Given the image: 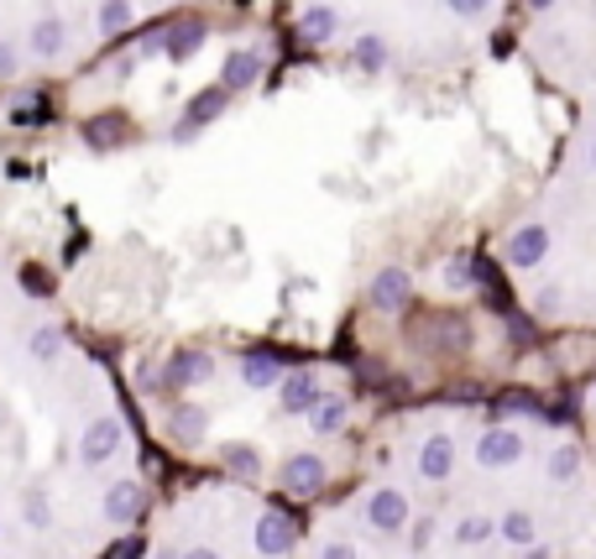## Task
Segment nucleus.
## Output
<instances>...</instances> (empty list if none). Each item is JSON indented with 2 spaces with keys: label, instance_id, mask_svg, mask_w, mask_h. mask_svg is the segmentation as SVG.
<instances>
[{
  "label": "nucleus",
  "instance_id": "1",
  "mask_svg": "<svg viewBox=\"0 0 596 559\" xmlns=\"http://www.w3.org/2000/svg\"><path fill=\"white\" fill-rule=\"evenodd\" d=\"M528 460V434L512 424H492L477 434V465L481 471H512Z\"/></svg>",
  "mask_w": 596,
  "mask_h": 559
},
{
  "label": "nucleus",
  "instance_id": "2",
  "mask_svg": "<svg viewBox=\"0 0 596 559\" xmlns=\"http://www.w3.org/2000/svg\"><path fill=\"white\" fill-rule=\"evenodd\" d=\"M225 105H231V89H225V85H215V89H199V95L188 100L184 120L173 126V141H194V136L205 131L209 120H221V116H225Z\"/></svg>",
  "mask_w": 596,
  "mask_h": 559
},
{
  "label": "nucleus",
  "instance_id": "3",
  "mask_svg": "<svg viewBox=\"0 0 596 559\" xmlns=\"http://www.w3.org/2000/svg\"><path fill=\"white\" fill-rule=\"evenodd\" d=\"M372 308L377 314H403L409 308V298H413V277H409V267H382L372 277Z\"/></svg>",
  "mask_w": 596,
  "mask_h": 559
},
{
  "label": "nucleus",
  "instance_id": "4",
  "mask_svg": "<svg viewBox=\"0 0 596 559\" xmlns=\"http://www.w3.org/2000/svg\"><path fill=\"white\" fill-rule=\"evenodd\" d=\"M409 518H413V502L403 492L377 487V492L367 497V523H372L377 533H398V528H409Z\"/></svg>",
  "mask_w": 596,
  "mask_h": 559
},
{
  "label": "nucleus",
  "instance_id": "5",
  "mask_svg": "<svg viewBox=\"0 0 596 559\" xmlns=\"http://www.w3.org/2000/svg\"><path fill=\"white\" fill-rule=\"evenodd\" d=\"M324 460L309 455V450H299V455L283 460V492L289 497H320L324 492Z\"/></svg>",
  "mask_w": 596,
  "mask_h": 559
},
{
  "label": "nucleus",
  "instance_id": "6",
  "mask_svg": "<svg viewBox=\"0 0 596 559\" xmlns=\"http://www.w3.org/2000/svg\"><path fill=\"white\" fill-rule=\"evenodd\" d=\"M120 444H126L120 419H95V424L85 429V440H79V460H85V465H105V460L120 455Z\"/></svg>",
  "mask_w": 596,
  "mask_h": 559
},
{
  "label": "nucleus",
  "instance_id": "7",
  "mask_svg": "<svg viewBox=\"0 0 596 559\" xmlns=\"http://www.w3.org/2000/svg\"><path fill=\"white\" fill-rule=\"evenodd\" d=\"M293 539H299V528H293L289 512H262L256 518V555L262 559H283L293 549Z\"/></svg>",
  "mask_w": 596,
  "mask_h": 559
},
{
  "label": "nucleus",
  "instance_id": "8",
  "mask_svg": "<svg viewBox=\"0 0 596 559\" xmlns=\"http://www.w3.org/2000/svg\"><path fill=\"white\" fill-rule=\"evenodd\" d=\"M209 372H215L209 351H178V356L168 361V372H163V388H168V392L199 388V382H209Z\"/></svg>",
  "mask_w": 596,
  "mask_h": 559
},
{
  "label": "nucleus",
  "instance_id": "9",
  "mask_svg": "<svg viewBox=\"0 0 596 559\" xmlns=\"http://www.w3.org/2000/svg\"><path fill=\"white\" fill-rule=\"evenodd\" d=\"M419 475L434 481V487L456 475V440H450V434H429V440L419 444Z\"/></svg>",
  "mask_w": 596,
  "mask_h": 559
},
{
  "label": "nucleus",
  "instance_id": "10",
  "mask_svg": "<svg viewBox=\"0 0 596 559\" xmlns=\"http://www.w3.org/2000/svg\"><path fill=\"white\" fill-rule=\"evenodd\" d=\"M262 68H267V58H262L256 48H236V52H225L221 85L231 89V95H241V89H252L256 79H262Z\"/></svg>",
  "mask_w": 596,
  "mask_h": 559
},
{
  "label": "nucleus",
  "instance_id": "11",
  "mask_svg": "<svg viewBox=\"0 0 596 559\" xmlns=\"http://www.w3.org/2000/svg\"><path fill=\"white\" fill-rule=\"evenodd\" d=\"M100 508L110 523H137L141 512H147V492H141V481H116V487L105 492Z\"/></svg>",
  "mask_w": 596,
  "mask_h": 559
},
{
  "label": "nucleus",
  "instance_id": "12",
  "mask_svg": "<svg viewBox=\"0 0 596 559\" xmlns=\"http://www.w3.org/2000/svg\"><path fill=\"white\" fill-rule=\"evenodd\" d=\"M205 37H209V27H205V21H178V27H168V32L157 37V48L168 52L173 63H188L194 52L205 48Z\"/></svg>",
  "mask_w": 596,
  "mask_h": 559
},
{
  "label": "nucleus",
  "instance_id": "13",
  "mask_svg": "<svg viewBox=\"0 0 596 559\" xmlns=\"http://www.w3.org/2000/svg\"><path fill=\"white\" fill-rule=\"evenodd\" d=\"M320 398H324V388L314 382V372H289L283 382H277V403H283V413H309Z\"/></svg>",
  "mask_w": 596,
  "mask_h": 559
},
{
  "label": "nucleus",
  "instance_id": "14",
  "mask_svg": "<svg viewBox=\"0 0 596 559\" xmlns=\"http://www.w3.org/2000/svg\"><path fill=\"white\" fill-rule=\"evenodd\" d=\"M580 173H586V178H580V188L592 194V215H596V116H592V131H586V141H580ZM580 308H596V277H592V288L580 293V304L570 308V320H576Z\"/></svg>",
  "mask_w": 596,
  "mask_h": 559
},
{
  "label": "nucleus",
  "instance_id": "15",
  "mask_svg": "<svg viewBox=\"0 0 596 559\" xmlns=\"http://www.w3.org/2000/svg\"><path fill=\"white\" fill-rule=\"evenodd\" d=\"M283 382V361L267 356V351H246L241 356V388H252V392H267Z\"/></svg>",
  "mask_w": 596,
  "mask_h": 559
},
{
  "label": "nucleus",
  "instance_id": "16",
  "mask_svg": "<svg viewBox=\"0 0 596 559\" xmlns=\"http://www.w3.org/2000/svg\"><path fill=\"white\" fill-rule=\"evenodd\" d=\"M335 32H341V11H335V6H309L304 17H299V37H304L309 48L330 42Z\"/></svg>",
  "mask_w": 596,
  "mask_h": 559
},
{
  "label": "nucleus",
  "instance_id": "17",
  "mask_svg": "<svg viewBox=\"0 0 596 559\" xmlns=\"http://www.w3.org/2000/svg\"><path fill=\"white\" fill-rule=\"evenodd\" d=\"M63 42H69V27H63L58 17L32 21V32H27V48H32V58H58V52H63Z\"/></svg>",
  "mask_w": 596,
  "mask_h": 559
},
{
  "label": "nucleus",
  "instance_id": "18",
  "mask_svg": "<svg viewBox=\"0 0 596 559\" xmlns=\"http://www.w3.org/2000/svg\"><path fill=\"white\" fill-rule=\"evenodd\" d=\"M168 429H173V440L178 444H199L209 434V413L199 403H184V408H173Z\"/></svg>",
  "mask_w": 596,
  "mask_h": 559
},
{
  "label": "nucleus",
  "instance_id": "19",
  "mask_svg": "<svg viewBox=\"0 0 596 559\" xmlns=\"http://www.w3.org/2000/svg\"><path fill=\"white\" fill-rule=\"evenodd\" d=\"M492 533L502 539V523H497L492 512H466V518L456 523V543H460V549H477V543H487Z\"/></svg>",
  "mask_w": 596,
  "mask_h": 559
},
{
  "label": "nucleus",
  "instance_id": "20",
  "mask_svg": "<svg viewBox=\"0 0 596 559\" xmlns=\"http://www.w3.org/2000/svg\"><path fill=\"white\" fill-rule=\"evenodd\" d=\"M85 141L95 147V153H110V147H120V141H126V120H120V116H95L85 126Z\"/></svg>",
  "mask_w": 596,
  "mask_h": 559
},
{
  "label": "nucleus",
  "instance_id": "21",
  "mask_svg": "<svg viewBox=\"0 0 596 559\" xmlns=\"http://www.w3.org/2000/svg\"><path fill=\"white\" fill-rule=\"evenodd\" d=\"M345 398H320V403L309 408V424H314V434H341L345 429Z\"/></svg>",
  "mask_w": 596,
  "mask_h": 559
},
{
  "label": "nucleus",
  "instance_id": "22",
  "mask_svg": "<svg viewBox=\"0 0 596 559\" xmlns=\"http://www.w3.org/2000/svg\"><path fill=\"white\" fill-rule=\"evenodd\" d=\"M27 351H32V361H58V351H63V330H58V324H37L32 335H27Z\"/></svg>",
  "mask_w": 596,
  "mask_h": 559
},
{
  "label": "nucleus",
  "instance_id": "23",
  "mask_svg": "<svg viewBox=\"0 0 596 559\" xmlns=\"http://www.w3.org/2000/svg\"><path fill=\"white\" fill-rule=\"evenodd\" d=\"M21 523L32 528V533H48V528H52V502H48V492H27V497H21Z\"/></svg>",
  "mask_w": 596,
  "mask_h": 559
},
{
  "label": "nucleus",
  "instance_id": "24",
  "mask_svg": "<svg viewBox=\"0 0 596 559\" xmlns=\"http://www.w3.org/2000/svg\"><path fill=\"white\" fill-rule=\"evenodd\" d=\"M100 37H120L131 27V0H100Z\"/></svg>",
  "mask_w": 596,
  "mask_h": 559
},
{
  "label": "nucleus",
  "instance_id": "25",
  "mask_svg": "<svg viewBox=\"0 0 596 559\" xmlns=\"http://www.w3.org/2000/svg\"><path fill=\"white\" fill-rule=\"evenodd\" d=\"M481 272H477V262H471V256H450V262H444L440 267V283L450 293H460V288H471V283H477Z\"/></svg>",
  "mask_w": 596,
  "mask_h": 559
},
{
  "label": "nucleus",
  "instance_id": "26",
  "mask_svg": "<svg viewBox=\"0 0 596 559\" xmlns=\"http://www.w3.org/2000/svg\"><path fill=\"white\" fill-rule=\"evenodd\" d=\"M221 460L231 465V471H241V475H262V455H256V444L231 440V444L221 450Z\"/></svg>",
  "mask_w": 596,
  "mask_h": 559
},
{
  "label": "nucleus",
  "instance_id": "27",
  "mask_svg": "<svg viewBox=\"0 0 596 559\" xmlns=\"http://www.w3.org/2000/svg\"><path fill=\"white\" fill-rule=\"evenodd\" d=\"M356 68L361 73H382V68H388V42H382V37H361L356 42Z\"/></svg>",
  "mask_w": 596,
  "mask_h": 559
},
{
  "label": "nucleus",
  "instance_id": "28",
  "mask_svg": "<svg viewBox=\"0 0 596 559\" xmlns=\"http://www.w3.org/2000/svg\"><path fill=\"white\" fill-rule=\"evenodd\" d=\"M444 11L460 21H481V17H492V0H444Z\"/></svg>",
  "mask_w": 596,
  "mask_h": 559
},
{
  "label": "nucleus",
  "instance_id": "29",
  "mask_svg": "<svg viewBox=\"0 0 596 559\" xmlns=\"http://www.w3.org/2000/svg\"><path fill=\"white\" fill-rule=\"evenodd\" d=\"M21 288L37 293V298H48V293H52V277L42 267H32V262H27V267H21Z\"/></svg>",
  "mask_w": 596,
  "mask_h": 559
},
{
  "label": "nucleus",
  "instance_id": "30",
  "mask_svg": "<svg viewBox=\"0 0 596 559\" xmlns=\"http://www.w3.org/2000/svg\"><path fill=\"white\" fill-rule=\"evenodd\" d=\"M429 539H434V518H419L413 523V549H429Z\"/></svg>",
  "mask_w": 596,
  "mask_h": 559
},
{
  "label": "nucleus",
  "instance_id": "31",
  "mask_svg": "<svg viewBox=\"0 0 596 559\" xmlns=\"http://www.w3.org/2000/svg\"><path fill=\"white\" fill-rule=\"evenodd\" d=\"M141 555H147V543L141 539H120L116 543V559H141Z\"/></svg>",
  "mask_w": 596,
  "mask_h": 559
},
{
  "label": "nucleus",
  "instance_id": "32",
  "mask_svg": "<svg viewBox=\"0 0 596 559\" xmlns=\"http://www.w3.org/2000/svg\"><path fill=\"white\" fill-rule=\"evenodd\" d=\"M0 79H17V48L0 42Z\"/></svg>",
  "mask_w": 596,
  "mask_h": 559
},
{
  "label": "nucleus",
  "instance_id": "33",
  "mask_svg": "<svg viewBox=\"0 0 596 559\" xmlns=\"http://www.w3.org/2000/svg\"><path fill=\"white\" fill-rule=\"evenodd\" d=\"M320 559H356V549H351V543H324Z\"/></svg>",
  "mask_w": 596,
  "mask_h": 559
},
{
  "label": "nucleus",
  "instance_id": "34",
  "mask_svg": "<svg viewBox=\"0 0 596 559\" xmlns=\"http://www.w3.org/2000/svg\"><path fill=\"white\" fill-rule=\"evenodd\" d=\"M37 116H42V100H37V95L32 100H17V120H37Z\"/></svg>",
  "mask_w": 596,
  "mask_h": 559
},
{
  "label": "nucleus",
  "instance_id": "35",
  "mask_svg": "<svg viewBox=\"0 0 596 559\" xmlns=\"http://www.w3.org/2000/svg\"><path fill=\"white\" fill-rule=\"evenodd\" d=\"M184 559H225V555H215V549H205V543H199V549H184Z\"/></svg>",
  "mask_w": 596,
  "mask_h": 559
},
{
  "label": "nucleus",
  "instance_id": "36",
  "mask_svg": "<svg viewBox=\"0 0 596 559\" xmlns=\"http://www.w3.org/2000/svg\"><path fill=\"white\" fill-rule=\"evenodd\" d=\"M157 559H184V555L178 549H157Z\"/></svg>",
  "mask_w": 596,
  "mask_h": 559
}]
</instances>
